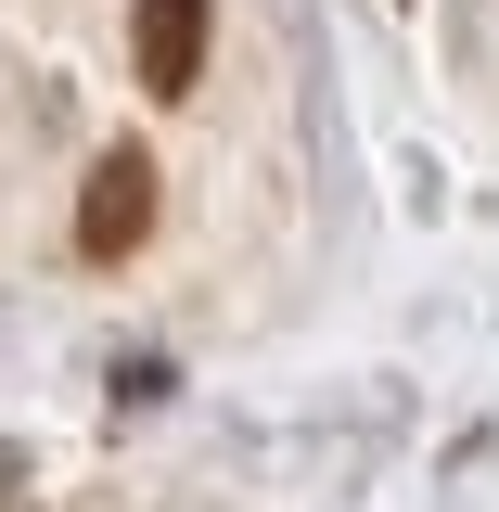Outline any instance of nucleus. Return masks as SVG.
<instances>
[{"label":"nucleus","mask_w":499,"mask_h":512,"mask_svg":"<svg viewBox=\"0 0 499 512\" xmlns=\"http://www.w3.org/2000/svg\"><path fill=\"white\" fill-rule=\"evenodd\" d=\"M141 231H154V154L116 141V154H90V192H77V256L116 269V256H141Z\"/></svg>","instance_id":"obj_1"},{"label":"nucleus","mask_w":499,"mask_h":512,"mask_svg":"<svg viewBox=\"0 0 499 512\" xmlns=\"http://www.w3.org/2000/svg\"><path fill=\"white\" fill-rule=\"evenodd\" d=\"M128 52H141V90L154 103H192V77H205V0H141L128 13Z\"/></svg>","instance_id":"obj_2"}]
</instances>
